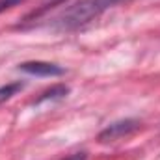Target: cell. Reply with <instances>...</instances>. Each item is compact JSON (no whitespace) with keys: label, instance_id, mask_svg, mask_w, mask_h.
Returning <instances> with one entry per match:
<instances>
[{"label":"cell","instance_id":"4","mask_svg":"<svg viewBox=\"0 0 160 160\" xmlns=\"http://www.w3.org/2000/svg\"><path fill=\"white\" fill-rule=\"evenodd\" d=\"M22 88H24V86H22L21 82H11V84L2 86V88H0V104L6 102V101H9V99H11L13 95H17Z\"/></svg>","mask_w":160,"mask_h":160},{"label":"cell","instance_id":"5","mask_svg":"<svg viewBox=\"0 0 160 160\" xmlns=\"http://www.w3.org/2000/svg\"><path fill=\"white\" fill-rule=\"evenodd\" d=\"M69 93V88L67 86H54V88H50V89H47L43 95H41L39 99H38V102H43V101H48V99H62V97H65Z\"/></svg>","mask_w":160,"mask_h":160},{"label":"cell","instance_id":"7","mask_svg":"<svg viewBox=\"0 0 160 160\" xmlns=\"http://www.w3.org/2000/svg\"><path fill=\"white\" fill-rule=\"evenodd\" d=\"M62 160H88V155L86 153H73V155H69Z\"/></svg>","mask_w":160,"mask_h":160},{"label":"cell","instance_id":"1","mask_svg":"<svg viewBox=\"0 0 160 160\" xmlns=\"http://www.w3.org/2000/svg\"><path fill=\"white\" fill-rule=\"evenodd\" d=\"M130 0H78L71 8H67L62 17L58 19V28L62 30H75L89 21L97 19L101 13H104L110 8H116L119 4H127Z\"/></svg>","mask_w":160,"mask_h":160},{"label":"cell","instance_id":"2","mask_svg":"<svg viewBox=\"0 0 160 160\" xmlns=\"http://www.w3.org/2000/svg\"><path fill=\"white\" fill-rule=\"evenodd\" d=\"M140 121L138 119H121L116 121L112 125H108L101 134H99V142L101 143H114V142H119L123 138L134 134L136 130H140Z\"/></svg>","mask_w":160,"mask_h":160},{"label":"cell","instance_id":"6","mask_svg":"<svg viewBox=\"0 0 160 160\" xmlns=\"http://www.w3.org/2000/svg\"><path fill=\"white\" fill-rule=\"evenodd\" d=\"M21 2H22V0H0V13H2L4 9H9V8L21 4Z\"/></svg>","mask_w":160,"mask_h":160},{"label":"cell","instance_id":"3","mask_svg":"<svg viewBox=\"0 0 160 160\" xmlns=\"http://www.w3.org/2000/svg\"><path fill=\"white\" fill-rule=\"evenodd\" d=\"M19 69L28 73V75H36V77H60V75H63V69L56 63H50V62H24L19 65Z\"/></svg>","mask_w":160,"mask_h":160}]
</instances>
